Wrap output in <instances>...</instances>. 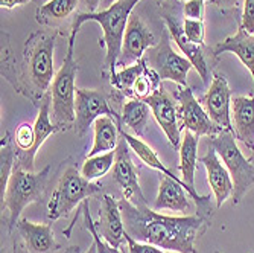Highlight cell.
<instances>
[{"mask_svg":"<svg viewBox=\"0 0 254 253\" xmlns=\"http://www.w3.org/2000/svg\"><path fill=\"white\" fill-rule=\"evenodd\" d=\"M95 224L102 240L108 243L111 247L122 249V244L127 243L125 241L127 231H125V223L119 206V200H116L113 195L105 194L102 197L99 220Z\"/></svg>","mask_w":254,"mask_h":253,"instance_id":"2e32d148","label":"cell"},{"mask_svg":"<svg viewBox=\"0 0 254 253\" xmlns=\"http://www.w3.org/2000/svg\"><path fill=\"white\" fill-rule=\"evenodd\" d=\"M205 2L204 0H186L183 6V14L186 18L192 20H204Z\"/></svg>","mask_w":254,"mask_h":253,"instance_id":"836d02e7","label":"cell"},{"mask_svg":"<svg viewBox=\"0 0 254 253\" xmlns=\"http://www.w3.org/2000/svg\"><path fill=\"white\" fill-rule=\"evenodd\" d=\"M183 29L186 32L188 38L198 44L202 46L204 44V38H205V28H204V21L202 20H192V18H184L183 21Z\"/></svg>","mask_w":254,"mask_h":253,"instance_id":"1f68e13d","label":"cell"},{"mask_svg":"<svg viewBox=\"0 0 254 253\" xmlns=\"http://www.w3.org/2000/svg\"><path fill=\"white\" fill-rule=\"evenodd\" d=\"M146 104L149 105L152 116L155 118L160 128L166 134L171 147L180 148L181 145V122H180V113L178 105L172 99V96L168 91L160 87L146 99Z\"/></svg>","mask_w":254,"mask_h":253,"instance_id":"5bb4252c","label":"cell"},{"mask_svg":"<svg viewBox=\"0 0 254 253\" xmlns=\"http://www.w3.org/2000/svg\"><path fill=\"white\" fill-rule=\"evenodd\" d=\"M163 18H165V23H166V29L169 31L171 37L177 43L180 51L184 54V57H186L192 63L193 69H196V72L201 77L202 83L207 84V83H209V78H210V69H209V66H207V61H205V58L202 55L201 46L192 43L188 38L186 32H184V29H183V25H180V21H178V18L175 15L166 12Z\"/></svg>","mask_w":254,"mask_h":253,"instance_id":"d6986e66","label":"cell"},{"mask_svg":"<svg viewBox=\"0 0 254 253\" xmlns=\"http://www.w3.org/2000/svg\"><path fill=\"white\" fill-rule=\"evenodd\" d=\"M146 66V61L145 58L138 60L137 63L134 64H129L127 67H124L122 71H116L114 74H111V85L113 88L119 91V93L124 96V98H128L131 99V93H132V87L137 81V78L140 77V74L143 72V69Z\"/></svg>","mask_w":254,"mask_h":253,"instance_id":"4316f807","label":"cell"},{"mask_svg":"<svg viewBox=\"0 0 254 253\" xmlns=\"http://www.w3.org/2000/svg\"><path fill=\"white\" fill-rule=\"evenodd\" d=\"M181 127L193 133L196 137H215L222 130L210 119L205 108L198 102L190 87H181L177 93Z\"/></svg>","mask_w":254,"mask_h":253,"instance_id":"8fae6325","label":"cell"},{"mask_svg":"<svg viewBox=\"0 0 254 253\" xmlns=\"http://www.w3.org/2000/svg\"><path fill=\"white\" fill-rule=\"evenodd\" d=\"M65 253H79V247H70Z\"/></svg>","mask_w":254,"mask_h":253,"instance_id":"60d3db41","label":"cell"},{"mask_svg":"<svg viewBox=\"0 0 254 253\" xmlns=\"http://www.w3.org/2000/svg\"><path fill=\"white\" fill-rule=\"evenodd\" d=\"M79 0H48L37 8V21L43 26H54L58 21L70 17Z\"/></svg>","mask_w":254,"mask_h":253,"instance_id":"484cf974","label":"cell"},{"mask_svg":"<svg viewBox=\"0 0 254 253\" xmlns=\"http://www.w3.org/2000/svg\"><path fill=\"white\" fill-rule=\"evenodd\" d=\"M241 26L254 34V0H244V12H242V23Z\"/></svg>","mask_w":254,"mask_h":253,"instance_id":"e575fe53","label":"cell"},{"mask_svg":"<svg viewBox=\"0 0 254 253\" xmlns=\"http://www.w3.org/2000/svg\"><path fill=\"white\" fill-rule=\"evenodd\" d=\"M119 206L128 235L175 253H198L195 241L210 226V220L199 214L169 217L148 206L138 208L125 198L119 200Z\"/></svg>","mask_w":254,"mask_h":253,"instance_id":"6da1fadb","label":"cell"},{"mask_svg":"<svg viewBox=\"0 0 254 253\" xmlns=\"http://www.w3.org/2000/svg\"><path fill=\"white\" fill-rule=\"evenodd\" d=\"M110 96L102 90L76 88L75 102V124L73 130L78 137H84L93 127L95 121L101 116H110L121 125V114H118L110 105Z\"/></svg>","mask_w":254,"mask_h":253,"instance_id":"9c48e42d","label":"cell"},{"mask_svg":"<svg viewBox=\"0 0 254 253\" xmlns=\"http://www.w3.org/2000/svg\"><path fill=\"white\" fill-rule=\"evenodd\" d=\"M12 139H9V134H5V139H2V144H0V162H2V167H0V188H2V197L6 191L9 177L15 168V151L12 147Z\"/></svg>","mask_w":254,"mask_h":253,"instance_id":"f1b7e54d","label":"cell"},{"mask_svg":"<svg viewBox=\"0 0 254 253\" xmlns=\"http://www.w3.org/2000/svg\"><path fill=\"white\" fill-rule=\"evenodd\" d=\"M49 174L51 167L43 168L40 172H34L15 165L9 177L6 191L2 197V212L5 211L8 214L6 223L9 232L17 227L20 215L25 208L43 197L49 181Z\"/></svg>","mask_w":254,"mask_h":253,"instance_id":"277c9868","label":"cell"},{"mask_svg":"<svg viewBox=\"0 0 254 253\" xmlns=\"http://www.w3.org/2000/svg\"><path fill=\"white\" fill-rule=\"evenodd\" d=\"M157 2H158V3H161V2H165V0H157Z\"/></svg>","mask_w":254,"mask_h":253,"instance_id":"7bdbcfd3","label":"cell"},{"mask_svg":"<svg viewBox=\"0 0 254 253\" xmlns=\"http://www.w3.org/2000/svg\"><path fill=\"white\" fill-rule=\"evenodd\" d=\"M57 34L37 31L26 40L21 58L17 67L6 75L14 88L28 98L32 104L40 105L52 87L54 77V52Z\"/></svg>","mask_w":254,"mask_h":253,"instance_id":"7a4b0ae2","label":"cell"},{"mask_svg":"<svg viewBox=\"0 0 254 253\" xmlns=\"http://www.w3.org/2000/svg\"><path fill=\"white\" fill-rule=\"evenodd\" d=\"M248 159H250V162H251V164H254V150L251 151V156H250Z\"/></svg>","mask_w":254,"mask_h":253,"instance_id":"b9f144b4","label":"cell"},{"mask_svg":"<svg viewBox=\"0 0 254 253\" xmlns=\"http://www.w3.org/2000/svg\"><path fill=\"white\" fill-rule=\"evenodd\" d=\"M199 162L204 165V168L207 171V181H209V186L213 191L216 208L219 209L233 194L232 175H230L228 169L222 164V160L219 159L215 148L210 145H209V151H207L202 157H199Z\"/></svg>","mask_w":254,"mask_h":253,"instance_id":"ac0fdd59","label":"cell"},{"mask_svg":"<svg viewBox=\"0 0 254 253\" xmlns=\"http://www.w3.org/2000/svg\"><path fill=\"white\" fill-rule=\"evenodd\" d=\"M212 2L224 12L230 11V9H233V8H238L239 3H241V0H212Z\"/></svg>","mask_w":254,"mask_h":253,"instance_id":"d590c367","label":"cell"},{"mask_svg":"<svg viewBox=\"0 0 254 253\" xmlns=\"http://www.w3.org/2000/svg\"><path fill=\"white\" fill-rule=\"evenodd\" d=\"M129 150L131 148L128 142L121 136L119 145L116 148V157H114V165H113V178L122 189L124 198L140 208V206H148V203L142 192L140 185H138L137 169L131 160Z\"/></svg>","mask_w":254,"mask_h":253,"instance_id":"7c38bea8","label":"cell"},{"mask_svg":"<svg viewBox=\"0 0 254 253\" xmlns=\"http://www.w3.org/2000/svg\"><path fill=\"white\" fill-rule=\"evenodd\" d=\"M183 2H186V0H183Z\"/></svg>","mask_w":254,"mask_h":253,"instance_id":"ee69618b","label":"cell"},{"mask_svg":"<svg viewBox=\"0 0 254 253\" xmlns=\"http://www.w3.org/2000/svg\"><path fill=\"white\" fill-rule=\"evenodd\" d=\"M85 253H98V250H96V244H95V243H91V246L88 247V250H87Z\"/></svg>","mask_w":254,"mask_h":253,"instance_id":"ab89813d","label":"cell"},{"mask_svg":"<svg viewBox=\"0 0 254 253\" xmlns=\"http://www.w3.org/2000/svg\"><path fill=\"white\" fill-rule=\"evenodd\" d=\"M160 78L158 75L152 71V69L146 64L143 72L140 74V77L137 78L134 87H132V93H131V99H142L146 101L157 88H160Z\"/></svg>","mask_w":254,"mask_h":253,"instance_id":"f546056e","label":"cell"},{"mask_svg":"<svg viewBox=\"0 0 254 253\" xmlns=\"http://www.w3.org/2000/svg\"><path fill=\"white\" fill-rule=\"evenodd\" d=\"M140 0H118L110 8L101 9L98 12H82L78 14L73 20L72 29L79 31V28L85 21H96L101 25L104 37L101 40V46L107 49L105 54V69L110 74L116 72L118 61L122 51L124 35L128 26V21L134 6Z\"/></svg>","mask_w":254,"mask_h":253,"instance_id":"3957f363","label":"cell"},{"mask_svg":"<svg viewBox=\"0 0 254 253\" xmlns=\"http://www.w3.org/2000/svg\"><path fill=\"white\" fill-rule=\"evenodd\" d=\"M79 31L72 29L68 35L67 54L64 63L51 87V99H52V114L54 122L63 130L73 127L75 124V102H76V74L78 64L73 57L75 40Z\"/></svg>","mask_w":254,"mask_h":253,"instance_id":"5b68a950","label":"cell"},{"mask_svg":"<svg viewBox=\"0 0 254 253\" xmlns=\"http://www.w3.org/2000/svg\"><path fill=\"white\" fill-rule=\"evenodd\" d=\"M232 125L236 141L254 150V95L232 98Z\"/></svg>","mask_w":254,"mask_h":253,"instance_id":"ffe728a7","label":"cell"},{"mask_svg":"<svg viewBox=\"0 0 254 253\" xmlns=\"http://www.w3.org/2000/svg\"><path fill=\"white\" fill-rule=\"evenodd\" d=\"M88 12H98V8L102 5V0H85Z\"/></svg>","mask_w":254,"mask_h":253,"instance_id":"74e56055","label":"cell"},{"mask_svg":"<svg viewBox=\"0 0 254 253\" xmlns=\"http://www.w3.org/2000/svg\"><path fill=\"white\" fill-rule=\"evenodd\" d=\"M119 130H121V136L128 142L129 148L134 151V154H135L138 159H140L146 167H149L151 169H155V171L161 172V174L166 175V177H169V178H174L175 181L180 183V185H183L184 189H186V191L189 192V195L192 197L193 203L198 206V212H199V215H202V217H205V218H209V220H210V215H212V212H213L212 203H210V195H199L196 191H193L192 188H189V185H188L186 181H184L183 178H178L169 168L165 167V164L160 160V157L157 156V153H155L148 144H145V142L140 139V137H137V136L128 133L124 127H121Z\"/></svg>","mask_w":254,"mask_h":253,"instance_id":"30bf717a","label":"cell"},{"mask_svg":"<svg viewBox=\"0 0 254 253\" xmlns=\"http://www.w3.org/2000/svg\"><path fill=\"white\" fill-rule=\"evenodd\" d=\"M190 200H192V197L189 195V192L186 189H184L183 185H180V183L175 181L174 178H169L165 175L161 178L158 194L154 201V209L155 211L169 209L174 212L186 214L192 209Z\"/></svg>","mask_w":254,"mask_h":253,"instance_id":"44dd1931","label":"cell"},{"mask_svg":"<svg viewBox=\"0 0 254 253\" xmlns=\"http://www.w3.org/2000/svg\"><path fill=\"white\" fill-rule=\"evenodd\" d=\"M114 157H116V150L114 151H108V153H102V154H96L87 157L85 162L82 164L81 168V174L90 180L95 181L98 178H102L114 165Z\"/></svg>","mask_w":254,"mask_h":253,"instance_id":"83f0119b","label":"cell"},{"mask_svg":"<svg viewBox=\"0 0 254 253\" xmlns=\"http://www.w3.org/2000/svg\"><path fill=\"white\" fill-rule=\"evenodd\" d=\"M209 145L215 148L222 164L228 169L230 175H232V201L233 204H239L254 185V164H251L250 159H247L239 150L233 131L222 130L219 134L212 137Z\"/></svg>","mask_w":254,"mask_h":253,"instance_id":"8992f818","label":"cell"},{"mask_svg":"<svg viewBox=\"0 0 254 253\" xmlns=\"http://www.w3.org/2000/svg\"><path fill=\"white\" fill-rule=\"evenodd\" d=\"M102 191L101 183L87 180L75 167H68L60 177L55 191L48 203V218L57 221L67 217L79 203Z\"/></svg>","mask_w":254,"mask_h":253,"instance_id":"52a82bcc","label":"cell"},{"mask_svg":"<svg viewBox=\"0 0 254 253\" xmlns=\"http://www.w3.org/2000/svg\"><path fill=\"white\" fill-rule=\"evenodd\" d=\"M82 215H84V224H85V229L88 231V234L93 238V243L96 244V250L98 253H124L121 252V249H116V247H111L108 243H105L102 240V237L99 235L98 229H96V224L91 218V214H90V208H88V200H84L82 201Z\"/></svg>","mask_w":254,"mask_h":253,"instance_id":"4dcf8cb0","label":"cell"},{"mask_svg":"<svg viewBox=\"0 0 254 253\" xmlns=\"http://www.w3.org/2000/svg\"><path fill=\"white\" fill-rule=\"evenodd\" d=\"M169 35V31L165 29L160 41L146 51V57L143 58L158 75L160 81H174L181 87H188V75L193 66L186 57L172 49Z\"/></svg>","mask_w":254,"mask_h":253,"instance_id":"ba28073f","label":"cell"},{"mask_svg":"<svg viewBox=\"0 0 254 253\" xmlns=\"http://www.w3.org/2000/svg\"><path fill=\"white\" fill-rule=\"evenodd\" d=\"M31 0H0V6L2 9H12V8H17V6H23L29 3Z\"/></svg>","mask_w":254,"mask_h":253,"instance_id":"8d00e7d4","label":"cell"},{"mask_svg":"<svg viewBox=\"0 0 254 253\" xmlns=\"http://www.w3.org/2000/svg\"><path fill=\"white\" fill-rule=\"evenodd\" d=\"M114 2H118V0H102V5H101V6H102L104 9H107V8H110Z\"/></svg>","mask_w":254,"mask_h":253,"instance_id":"f35d334b","label":"cell"},{"mask_svg":"<svg viewBox=\"0 0 254 253\" xmlns=\"http://www.w3.org/2000/svg\"><path fill=\"white\" fill-rule=\"evenodd\" d=\"M202 107L210 119L221 128L233 131L232 125V90L224 75L213 74L212 83L202 98Z\"/></svg>","mask_w":254,"mask_h":253,"instance_id":"4fadbf2b","label":"cell"},{"mask_svg":"<svg viewBox=\"0 0 254 253\" xmlns=\"http://www.w3.org/2000/svg\"><path fill=\"white\" fill-rule=\"evenodd\" d=\"M198 144L199 137H196L189 130L184 131L181 136V145H180V171L183 180L188 183L189 188L195 189V174L198 165Z\"/></svg>","mask_w":254,"mask_h":253,"instance_id":"cb8c5ba5","label":"cell"},{"mask_svg":"<svg viewBox=\"0 0 254 253\" xmlns=\"http://www.w3.org/2000/svg\"><path fill=\"white\" fill-rule=\"evenodd\" d=\"M149 114H152L146 101L142 99H128L122 107L121 127L125 125L134 136L140 137L145 133V128L149 121Z\"/></svg>","mask_w":254,"mask_h":253,"instance_id":"d4e9b609","label":"cell"},{"mask_svg":"<svg viewBox=\"0 0 254 253\" xmlns=\"http://www.w3.org/2000/svg\"><path fill=\"white\" fill-rule=\"evenodd\" d=\"M157 44V40L154 34L149 31V28L142 21V18L137 14H131L128 26L124 35L122 51L118 64L119 66H129L142 60L148 49Z\"/></svg>","mask_w":254,"mask_h":253,"instance_id":"9a60e30c","label":"cell"},{"mask_svg":"<svg viewBox=\"0 0 254 253\" xmlns=\"http://www.w3.org/2000/svg\"><path fill=\"white\" fill-rule=\"evenodd\" d=\"M125 241H127L128 253H175V252H169V250H165V249H160V247H157L154 244H149V243L137 241V240H134L128 234L125 237Z\"/></svg>","mask_w":254,"mask_h":253,"instance_id":"d6a6232c","label":"cell"},{"mask_svg":"<svg viewBox=\"0 0 254 253\" xmlns=\"http://www.w3.org/2000/svg\"><path fill=\"white\" fill-rule=\"evenodd\" d=\"M119 128H121V125L116 119H113L110 116L98 118L93 124V133H95L93 145H91L87 157L116 150L119 145V141H121Z\"/></svg>","mask_w":254,"mask_h":253,"instance_id":"603a6c76","label":"cell"},{"mask_svg":"<svg viewBox=\"0 0 254 253\" xmlns=\"http://www.w3.org/2000/svg\"><path fill=\"white\" fill-rule=\"evenodd\" d=\"M17 232L21 237L26 253H57L61 249L51 224L32 223L28 218H20Z\"/></svg>","mask_w":254,"mask_h":253,"instance_id":"e0dca14e","label":"cell"},{"mask_svg":"<svg viewBox=\"0 0 254 253\" xmlns=\"http://www.w3.org/2000/svg\"><path fill=\"white\" fill-rule=\"evenodd\" d=\"M225 52L235 54L250 71L253 77V91H254V34L247 32L242 26H239L235 35L227 37L215 48L216 57Z\"/></svg>","mask_w":254,"mask_h":253,"instance_id":"7402d4cb","label":"cell"}]
</instances>
